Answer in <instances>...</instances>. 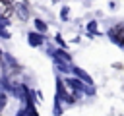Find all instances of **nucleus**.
<instances>
[{
    "label": "nucleus",
    "mask_w": 124,
    "mask_h": 116,
    "mask_svg": "<svg viewBox=\"0 0 124 116\" xmlns=\"http://www.w3.org/2000/svg\"><path fill=\"white\" fill-rule=\"evenodd\" d=\"M112 37H114V41H118L120 44H124V29H122V27L112 29Z\"/></svg>",
    "instance_id": "obj_2"
},
{
    "label": "nucleus",
    "mask_w": 124,
    "mask_h": 116,
    "mask_svg": "<svg viewBox=\"0 0 124 116\" xmlns=\"http://www.w3.org/2000/svg\"><path fill=\"white\" fill-rule=\"evenodd\" d=\"M14 14V4L10 0H0V15L2 17H10Z\"/></svg>",
    "instance_id": "obj_1"
}]
</instances>
